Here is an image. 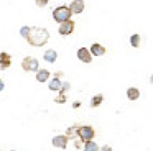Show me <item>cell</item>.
Instances as JSON below:
<instances>
[{"label":"cell","mask_w":153,"mask_h":151,"mask_svg":"<svg viewBox=\"0 0 153 151\" xmlns=\"http://www.w3.org/2000/svg\"><path fill=\"white\" fill-rule=\"evenodd\" d=\"M25 39H27L31 46L40 48V46H45L48 43V39H50V33H48L46 28H41V26H30L28 36Z\"/></svg>","instance_id":"obj_1"},{"label":"cell","mask_w":153,"mask_h":151,"mask_svg":"<svg viewBox=\"0 0 153 151\" xmlns=\"http://www.w3.org/2000/svg\"><path fill=\"white\" fill-rule=\"evenodd\" d=\"M71 10H69V7L68 5H59V7H56V8L53 10V20L54 21H58V23H63V21H66V20H71Z\"/></svg>","instance_id":"obj_2"},{"label":"cell","mask_w":153,"mask_h":151,"mask_svg":"<svg viewBox=\"0 0 153 151\" xmlns=\"http://www.w3.org/2000/svg\"><path fill=\"white\" fill-rule=\"evenodd\" d=\"M94 136H96V131H94L92 127H89V125H81L79 130H77V138H79L81 141H91L94 140Z\"/></svg>","instance_id":"obj_3"},{"label":"cell","mask_w":153,"mask_h":151,"mask_svg":"<svg viewBox=\"0 0 153 151\" xmlns=\"http://www.w3.org/2000/svg\"><path fill=\"white\" fill-rule=\"evenodd\" d=\"M22 67H23L25 72H36L40 69V64H38V59L33 58V56H27V58L22 61Z\"/></svg>","instance_id":"obj_4"},{"label":"cell","mask_w":153,"mask_h":151,"mask_svg":"<svg viewBox=\"0 0 153 151\" xmlns=\"http://www.w3.org/2000/svg\"><path fill=\"white\" fill-rule=\"evenodd\" d=\"M74 21L73 20H66V21H63V23H59V30H58V33L59 35H63V36H68V35H71V33L74 31Z\"/></svg>","instance_id":"obj_5"},{"label":"cell","mask_w":153,"mask_h":151,"mask_svg":"<svg viewBox=\"0 0 153 151\" xmlns=\"http://www.w3.org/2000/svg\"><path fill=\"white\" fill-rule=\"evenodd\" d=\"M68 141H69V138L66 136V133L64 135H56V136L51 140V144H53L54 148H59V150H66Z\"/></svg>","instance_id":"obj_6"},{"label":"cell","mask_w":153,"mask_h":151,"mask_svg":"<svg viewBox=\"0 0 153 151\" xmlns=\"http://www.w3.org/2000/svg\"><path fill=\"white\" fill-rule=\"evenodd\" d=\"M77 59L86 62V64H89V62L92 61V54H91V51L87 48H79L77 49Z\"/></svg>","instance_id":"obj_7"},{"label":"cell","mask_w":153,"mask_h":151,"mask_svg":"<svg viewBox=\"0 0 153 151\" xmlns=\"http://www.w3.org/2000/svg\"><path fill=\"white\" fill-rule=\"evenodd\" d=\"M68 7H69V10H71L73 15H79V13L84 12V2L82 0H73Z\"/></svg>","instance_id":"obj_8"},{"label":"cell","mask_w":153,"mask_h":151,"mask_svg":"<svg viewBox=\"0 0 153 151\" xmlns=\"http://www.w3.org/2000/svg\"><path fill=\"white\" fill-rule=\"evenodd\" d=\"M12 66V56L8 54V53H5V51H2L0 53V69H8Z\"/></svg>","instance_id":"obj_9"},{"label":"cell","mask_w":153,"mask_h":151,"mask_svg":"<svg viewBox=\"0 0 153 151\" xmlns=\"http://www.w3.org/2000/svg\"><path fill=\"white\" fill-rule=\"evenodd\" d=\"M51 77V72L48 69H38L36 71V81L38 82H48Z\"/></svg>","instance_id":"obj_10"},{"label":"cell","mask_w":153,"mask_h":151,"mask_svg":"<svg viewBox=\"0 0 153 151\" xmlns=\"http://www.w3.org/2000/svg\"><path fill=\"white\" fill-rule=\"evenodd\" d=\"M61 85H63V82H61V79L54 76V77L50 81V84H48V89H50L51 92H59Z\"/></svg>","instance_id":"obj_11"},{"label":"cell","mask_w":153,"mask_h":151,"mask_svg":"<svg viewBox=\"0 0 153 151\" xmlns=\"http://www.w3.org/2000/svg\"><path fill=\"white\" fill-rule=\"evenodd\" d=\"M91 54L92 56H104L105 54V48H104L102 44H99V43H94L92 46H91Z\"/></svg>","instance_id":"obj_12"},{"label":"cell","mask_w":153,"mask_h":151,"mask_svg":"<svg viewBox=\"0 0 153 151\" xmlns=\"http://www.w3.org/2000/svg\"><path fill=\"white\" fill-rule=\"evenodd\" d=\"M43 59L46 62H51V64H53V62H56V59H58V53L54 51V49H46L45 54H43Z\"/></svg>","instance_id":"obj_13"},{"label":"cell","mask_w":153,"mask_h":151,"mask_svg":"<svg viewBox=\"0 0 153 151\" xmlns=\"http://www.w3.org/2000/svg\"><path fill=\"white\" fill-rule=\"evenodd\" d=\"M77 130H79V125H73V127H69L66 130V136L69 138V140H76L77 138Z\"/></svg>","instance_id":"obj_14"},{"label":"cell","mask_w":153,"mask_h":151,"mask_svg":"<svg viewBox=\"0 0 153 151\" xmlns=\"http://www.w3.org/2000/svg\"><path fill=\"white\" fill-rule=\"evenodd\" d=\"M127 97H128L130 100H137V98H140V90L137 87L127 89Z\"/></svg>","instance_id":"obj_15"},{"label":"cell","mask_w":153,"mask_h":151,"mask_svg":"<svg viewBox=\"0 0 153 151\" xmlns=\"http://www.w3.org/2000/svg\"><path fill=\"white\" fill-rule=\"evenodd\" d=\"M84 151H99V146L94 140L91 141H84Z\"/></svg>","instance_id":"obj_16"},{"label":"cell","mask_w":153,"mask_h":151,"mask_svg":"<svg viewBox=\"0 0 153 151\" xmlns=\"http://www.w3.org/2000/svg\"><path fill=\"white\" fill-rule=\"evenodd\" d=\"M102 100H104V95H102V94L94 95L92 100H91V107H99V105L102 104Z\"/></svg>","instance_id":"obj_17"},{"label":"cell","mask_w":153,"mask_h":151,"mask_svg":"<svg viewBox=\"0 0 153 151\" xmlns=\"http://www.w3.org/2000/svg\"><path fill=\"white\" fill-rule=\"evenodd\" d=\"M140 39H142V38H140L138 33H133V35L130 36V44H132L133 48H138V46H140Z\"/></svg>","instance_id":"obj_18"},{"label":"cell","mask_w":153,"mask_h":151,"mask_svg":"<svg viewBox=\"0 0 153 151\" xmlns=\"http://www.w3.org/2000/svg\"><path fill=\"white\" fill-rule=\"evenodd\" d=\"M28 31H30V26H22V28H20V36H22V38H27Z\"/></svg>","instance_id":"obj_19"},{"label":"cell","mask_w":153,"mask_h":151,"mask_svg":"<svg viewBox=\"0 0 153 151\" xmlns=\"http://www.w3.org/2000/svg\"><path fill=\"white\" fill-rule=\"evenodd\" d=\"M69 89H71V84H69V82H63V85H61L59 92H61V94H66Z\"/></svg>","instance_id":"obj_20"},{"label":"cell","mask_w":153,"mask_h":151,"mask_svg":"<svg viewBox=\"0 0 153 151\" xmlns=\"http://www.w3.org/2000/svg\"><path fill=\"white\" fill-rule=\"evenodd\" d=\"M54 102H56V104H64V102H66V95L59 92V95H58V97L54 98Z\"/></svg>","instance_id":"obj_21"},{"label":"cell","mask_w":153,"mask_h":151,"mask_svg":"<svg viewBox=\"0 0 153 151\" xmlns=\"http://www.w3.org/2000/svg\"><path fill=\"white\" fill-rule=\"evenodd\" d=\"M48 2H50V0H35V3H36V5L40 7V8L46 7V5H48Z\"/></svg>","instance_id":"obj_22"},{"label":"cell","mask_w":153,"mask_h":151,"mask_svg":"<svg viewBox=\"0 0 153 151\" xmlns=\"http://www.w3.org/2000/svg\"><path fill=\"white\" fill-rule=\"evenodd\" d=\"M99 151H112V146H109V144H104L102 148H99Z\"/></svg>","instance_id":"obj_23"},{"label":"cell","mask_w":153,"mask_h":151,"mask_svg":"<svg viewBox=\"0 0 153 151\" xmlns=\"http://www.w3.org/2000/svg\"><path fill=\"white\" fill-rule=\"evenodd\" d=\"M74 146H76L77 150H79V148L82 146V144H81V140H79V138H76V140H74Z\"/></svg>","instance_id":"obj_24"},{"label":"cell","mask_w":153,"mask_h":151,"mask_svg":"<svg viewBox=\"0 0 153 151\" xmlns=\"http://www.w3.org/2000/svg\"><path fill=\"white\" fill-rule=\"evenodd\" d=\"M4 89H5V84H4V81H2V79H0V92L4 90Z\"/></svg>","instance_id":"obj_25"},{"label":"cell","mask_w":153,"mask_h":151,"mask_svg":"<svg viewBox=\"0 0 153 151\" xmlns=\"http://www.w3.org/2000/svg\"><path fill=\"white\" fill-rule=\"evenodd\" d=\"M73 107H74V108H77V107H81V104H79V102H74Z\"/></svg>","instance_id":"obj_26"},{"label":"cell","mask_w":153,"mask_h":151,"mask_svg":"<svg viewBox=\"0 0 153 151\" xmlns=\"http://www.w3.org/2000/svg\"><path fill=\"white\" fill-rule=\"evenodd\" d=\"M150 82H152V85H153V74L150 76Z\"/></svg>","instance_id":"obj_27"},{"label":"cell","mask_w":153,"mask_h":151,"mask_svg":"<svg viewBox=\"0 0 153 151\" xmlns=\"http://www.w3.org/2000/svg\"><path fill=\"white\" fill-rule=\"evenodd\" d=\"M12 151H15V150H12Z\"/></svg>","instance_id":"obj_28"},{"label":"cell","mask_w":153,"mask_h":151,"mask_svg":"<svg viewBox=\"0 0 153 151\" xmlns=\"http://www.w3.org/2000/svg\"><path fill=\"white\" fill-rule=\"evenodd\" d=\"M0 151H2V150H0Z\"/></svg>","instance_id":"obj_29"}]
</instances>
